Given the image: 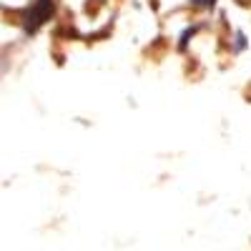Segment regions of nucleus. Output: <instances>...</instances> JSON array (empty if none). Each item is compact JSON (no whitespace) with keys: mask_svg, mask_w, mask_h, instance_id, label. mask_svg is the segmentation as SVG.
Returning <instances> with one entry per match:
<instances>
[{"mask_svg":"<svg viewBox=\"0 0 251 251\" xmlns=\"http://www.w3.org/2000/svg\"><path fill=\"white\" fill-rule=\"evenodd\" d=\"M236 3H241V5H251V0H236Z\"/></svg>","mask_w":251,"mask_h":251,"instance_id":"1","label":"nucleus"}]
</instances>
